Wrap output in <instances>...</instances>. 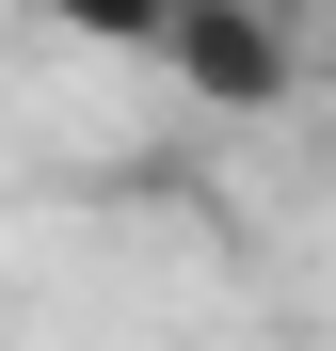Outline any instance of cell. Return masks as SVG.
Instances as JSON below:
<instances>
[{
  "mask_svg": "<svg viewBox=\"0 0 336 351\" xmlns=\"http://www.w3.org/2000/svg\"><path fill=\"white\" fill-rule=\"evenodd\" d=\"M160 64L208 112H289V32H272V0H192V16L160 32Z\"/></svg>",
  "mask_w": 336,
  "mask_h": 351,
  "instance_id": "1",
  "label": "cell"
},
{
  "mask_svg": "<svg viewBox=\"0 0 336 351\" xmlns=\"http://www.w3.org/2000/svg\"><path fill=\"white\" fill-rule=\"evenodd\" d=\"M48 16H65L80 48H160V32L192 16V0H48Z\"/></svg>",
  "mask_w": 336,
  "mask_h": 351,
  "instance_id": "2",
  "label": "cell"
}]
</instances>
